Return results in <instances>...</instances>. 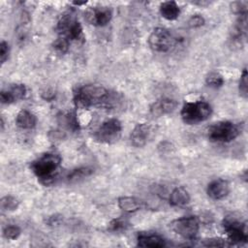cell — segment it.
Here are the masks:
<instances>
[{
  "instance_id": "cell-1",
  "label": "cell",
  "mask_w": 248,
  "mask_h": 248,
  "mask_svg": "<svg viewBox=\"0 0 248 248\" xmlns=\"http://www.w3.org/2000/svg\"><path fill=\"white\" fill-rule=\"evenodd\" d=\"M108 91L101 85L87 84L79 87L75 93L74 101L79 108H89L103 103Z\"/></svg>"
},
{
  "instance_id": "cell-8",
  "label": "cell",
  "mask_w": 248,
  "mask_h": 248,
  "mask_svg": "<svg viewBox=\"0 0 248 248\" xmlns=\"http://www.w3.org/2000/svg\"><path fill=\"white\" fill-rule=\"evenodd\" d=\"M172 230L185 239H194L200 229V222L196 216H187L174 220L171 223Z\"/></svg>"
},
{
  "instance_id": "cell-13",
  "label": "cell",
  "mask_w": 248,
  "mask_h": 248,
  "mask_svg": "<svg viewBox=\"0 0 248 248\" xmlns=\"http://www.w3.org/2000/svg\"><path fill=\"white\" fill-rule=\"evenodd\" d=\"M176 106H177V103L174 100L165 98V99L159 100L156 103H154L152 105L150 110L153 115L160 116L162 114H167V113L172 112L176 108Z\"/></svg>"
},
{
  "instance_id": "cell-14",
  "label": "cell",
  "mask_w": 248,
  "mask_h": 248,
  "mask_svg": "<svg viewBox=\"0 0 248 248\" xmlns=\"http://www.w3.org/2000/svg\"><path fill=\"white\" fill-rule=\"evenodd\" d=\"M138 245L140 247L161 248L166 245L165 239L158 234L140 233L138 236Z\"/></svg>"
},
{
  "instance_id": "cell-26",
  "label": "cell",
  "mask_w": 248,
  "mask_h": 248,
  "mask_svg": "<svg viewBox=\"0 0 248 248\" xmlns=\"http://www.w3.org/2000/svg\"><path fill=\"white\" fill-rule=\"evenodd\" d=\"M247 8H248L247 1H235L231 4V9L232 13L238 16L247 15Z\"/></svg>"
},
{
  "instance_id": "cell-28",
  "label": "cell",
  "mask_w": 248,
  "mask_h": 248,
  "mask_svg": "<svg viewBox=\"0 0 248 248\" xmlns=\"http://www.w3.org/2000/svg\"><path fill=\"white\" fill-rule=\"evenodd\" d=\"M203 24H204V18L201 15H193L188 20V25L192 28L201 27Z\"/></svg>"
},
{
  "instance_id": "cell-22",
  "label": "cell",
  "mask_w": 248,
  "mask_h": 248,
  "mask_svg": "<svg viewBox=\"0 0 248 248\" xmlns=\"http://www.w3.org/2000/svg\"><path fill=\"white\" fill-rule=\"evenodd\" d=\"M53 48L59 54H64L69 49V40L64 37H58L53 43Z\"/></svg>"
},
{
  "instance_id": "cell-20",
  "label": "cell",
  "mask_w": 248,
  "mask_h": 248,
  "mask_svg": "<svg viewBox=\"0 0 248 248\" xmlns=\"http://www.w3.org/2000/svg\"><path fill=\"white\" fill-rule=\"evenodd\" d=\"M19 205V202L13 196H5L1 199V208L3 210L13 211L16 210Z\"/></svg>"
},
{
  "instance_id": "cell-2",
  "label": "cell",
  "mask_w": 248,
  "mask_h": 248,
  "mask_svg": "<svg viewBox=\"0 0 248 248\" xmlns=\"http://www.w3.org/2000/svg\"><path fill=\"white\" fill-rule=\"evenodd\" d=\"M61 162L59 155L46 153L31 163L33 172L44 184H49L54 178V173Z\"/></svg>"
},
{
  "instance_id": "cell-29",
  "label": "cell",
  "mask_w": 248,
  "mask_h": 248,
  "mask_svg": "<svg viewBox=\"0 0 248 248\" xmlns=\"http://www.w3.org/2000/svg\"><path fill=\"white\" fill-rule=\"evenodd\" d=\"M10 53V46L7 42L2 41L0 44V61L1 63H5V61L8 59Z\"/></svg>"
},
{
  "instance_id": "cell-25",
  "label": "cell",
  "mask_w": 248,
  "mask_h": 248,
  "mask_svg": "<svg viewBox=\"0 0 248 248\" xmlns=\"http://www.w3.org/2000/svg\"><path fill=\"white\" fill-rule=\"evenodd\" d=\"M129 226V223L123 219V218H117L112 220L109 223V230L112 232H121V231H125Z\"/></svg>"
},
{
  "instance_id": "cell-27",
  "label": "cell",
  "mask_w": 248,
  "mask_h": 248,
  "mask_svg": "<svg viewBox=\"0 0 248 248\" xmlns=\"http://www.w3.org/2000/svg\"><path fill=\"white\" fill-rule=\"evenodd\" d=\"M238 88H239L240 95L246 99L248 96V81H247V70L246 69H244L241 74Z\"/></svg>"
},
{
  "instance_id": "cell-23",
  "label": "cell",
  "mask_w": 248,
  "mask_h": 248,
  "mask_svg": "<svg viewBox=\"0 0 248 248\" xmlns=\"http://www.w3.org/2000/svg\"><path fill=\"white\" fill-rule=\"evenodd\" d=\"M8 90L11 92L12 96L14 97L15 102H16L17 100L23 99L25 94H26V88L23 84H14Z\"/></svg>"
},
{
  "instance_id": "cell-6",
  "label": "cell",
  "mask_w": 248,
  "mask_h": 248,
  "mask_svg": "<svg viewBox=\"0 0 248 248\" xmlns=\"http://www.w3.org/2000/svg\"><path fill=\"white\" fill-rule=\"evenodd\" d=\"M61 37L78 41L83 38L81 24L71 15H64L57 23L56 27Z\"/></svg>"
},
{
  "instance_id": "cell-16",
  "label": "cell",
  "mask_w": 248,
  "mask_h": 248,
  "mask_svg": "<svg viewBox=\"0 0 248 248\" xmlns=\"http://www.w3.org/2000/svg\"><path fill=\"white\" fill-rule=\"evenodd\" d=\"M118 206L125 212H135L144 206V202L134 197H120L117 201Z\"/></svg>"
},
{
  "instance_id": "cell-11",
  "label": "cell",
  "mask_w": 248,
  "mask_h": 248,
  "mask_svg": "<svg viewBox=\"0 0 248 248\" xmlns=\"http://www.w3.org/2000/svg\"><path fill=\"white\" fill-rule=\"evenodd\" d=\"M153 127L148 123L138 124L131 133V143L136 147L144 146L152 137Z\"/></svg>"
},
{
  "instance_id": "cell-18",
  "label": "cell",
  "mask_w": 248,
  "mask_h": 248,
  "mask_svg": "<svg viewBox=\"0 0 248 248\" xmlns=\"http://www.w3.org/2000/svg\"><path fill=\"white\" fill-rule=\"evenodd\" d=\"M36 116L28 110H20L16 118V124L21 129H32L36 126Z\"/></svg>"
},
{
  "instance_id": "cell-12",
  "label": "cell",
  "mask_w": 248,
  "mask_h": 248,
  "mask_svg": "<svg viewBox=\"0 0 248 248\" xmlns=\"http://www.w3.org/2000/svg\"><path fill=\"white\" fill-rule=\"evenodd\" d=\"M207 195L213 200H222L228 196L230 192V186L225 179H215L207 185Z\"/></svg>"
},
{
  "instance_id": "cell-21",
  "label": "cell",
  "mask_w": 248,
  "mask_h": 248,
  "mask_svg": "<svg viewBox=\"0 0 248 248\" xmlns=\"http://www.w3.org/2000/svg\"><path fill=\"white\" fill-rule=\"evenodd\" d=\"M206 84L210 87L218 88L224 84V78L219 73L212 72L206 77Z\"/></svg>"
},
{
  "instance_id": "cell-4",
  "label": "cell",
  "mask_w": 248,
  "mask_h": 248,
  "mask_svg": "<svg viewBox=\"0 0 248 248\" xmlns=\"http://www.w3.org/2000/svg\"><path fill=\"white\" fill-rule=\"evenodd\" d=\"M239 135V127L232 121H219L211 125L207 132L209 140L230 142Z\"/></svg>"
},
{
  "instance_id": "cell-9",
  "label": "cell",
  "mask_w": 248,
  "mask_h": 248,
  "mask_svg": "<svg viewBox=\"0 0 248 248\" xmlns=\"http://www.w3.org/2000/svg\"><path fill=\"white\" fill-rule=\"evenodd\" d=\"M224 229L227 235L232 243H246L248 234L246 225L235 220H226L224 222Z\"/></svg>"
},
{
  "instance_id": "cell-10",
  "label": "cell",
  "mask_w": 248,
  "mask_h": 248,
  "mask_svg": "<svg viewBox=\"0 0 248 248\" xmlns=\"http://www.w3.org/2000/svg\"><path fill=\"white\" fill-rule=\"evenodd\" d=\"M85 16L90 24L95 26H105L110 21L112 12L108 7H95L87 10Z\"/></svg>"
},
{
  "instance_id": "cell-15",
  "label": "cell",
  "mask_w": 248,
  "mask_h": 248,
  "mask_svg": "<svg viewBox=\"0 0 248 248\" xmlns=\"http://www.w3.org/2000/svg\"><path fill=\"white\" fill-rule=\"evenodd\" d=\"M169 201L172 206H184L190 202L189 192L183 187H176L171 191Z\"/></svg>"
},
{
  "instance_id": "cell-24",
  "label": "cell",
  "mask_w": 248,
  "mask_h": 248,
  "mask_svg": "<svg viewBox=\"0 0 248 248\" xmlns=\"http://www.w3.org/2000/svg\"><path fill=\"white\" fill-rule=\"evenodd\" d=\"M20 234V229L16 225L6 226L3 230V235L7 239H16Z\"/></svg>"
},
{
  "instance_id": "cell-31",
  "label": "cell",
  "mask_w": 248,
  "mask_h": 248,
  "mask_svg": "<svg viewBox=\"0 0 248 248\" xmlns=\"http://www.w3.org/2000/svg\"><path fill=\"white\" fill-rule=\"evenodd\" d=\"M0 100L2 104H12L15 102L14 97L12 96L9 90H2L0 93Z\"/></svg>"
},
{
  "instance_id": "cell-7",
  "label": "cell",
  "mask_w": 248,
  "mask_h": 248,
  "mask_svg": "<svg viewBox=\"0 0 248 248\" xmlns=\"http://www.w3.org/2000/svg\"><path fill=\"white\" fill-rule=\"evenodd\" d=\"M174 42L175 40L171 33L168 29L162 27L155 28L148 38L149 46L157 52L169 51L173 46Z\"/></svg>"
},
{
  "instance_id": "cell-30",
  "label": "cell",
  "mask_w": 248,
  "mask_h": 248,
  "mask_svg": "<svg viewBox=\"0 0 248 248\" xmlns=\"http://www.w3.org/2000/svg\"><path fill=\"white\" fill-rule=\"evenodd\" d=\"M204 246H209V247H224L227 246V242L223 239L219 238H211V239H206L205 242L202 244Z\"/></svg>"
},
{
  "instance_id": "cell-17",
  "label": "cell",
  "mask_w": 248,
  "mask_h": 248,
  "mask_svg": "<svg viewBox=\"0 0 248 248\" xmlns=\"http://www.w3.org/2000/svg\"><path fill=\"white\" fill-rule=\"evenodd\" d=\"M160 14L168 20H174L179 16L180 9L174 1H166L160 5Z\"/></svg>"
},
{
  "instance_id": "cell-19",
  "label": "cell",
  "mask_w": 248,
  "mask_h": 248,
  "mask_svg": "<svg viewBox=\"0 0 248 248\" xmlns=\"http://www.w3.org/2000/svg\"><path fill=\"white\" fill-rule=\"evenodd\" d=\"M92 172H93V170L88 167L78 168V169L74 170L71 173H69L68 180L71 182H76V181H78L80 179H83V178L89 176L90 174H92Z\"/></svg>"
},
{
  "instance_id": "cell-3",
  "label": "cell",
  "mask_w": 248,
  "mask_h": 248,
  "mask_svg": "<svg viewBox=\"0 0 248 248\" xmlns=\"http://www.w3.org/2000/svg\"><path fill=\"white\" fill-rule=\"evenodd\" d=\"M211 113V106L202 100L185 103L180 112L182 120L189 125H194L205 121L210 117Z\"/></svg>"
},
{
  "instance_id": "cell-5",
  "label": "cell",
  "mask_w": 248,
  "mask_h": 248,
  "mask_svg": "<svg viewBox=\"0 0 248 248\" xmlns=\"http://www.w3.org/2000/svg\"><path fill=\"white\" fill-rule=\"evenodd\" d=\"M121 131V122L116 118H110L100 125L94 134V138L103 143H113L120 138Z\"/></svg>"
}]
</instances>
